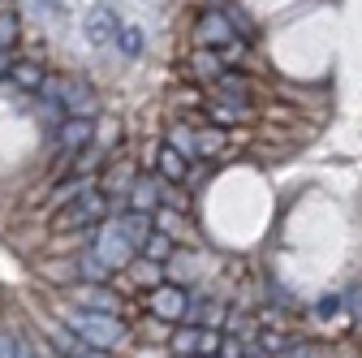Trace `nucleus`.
I'll use <instances>...</instances> for the list:
<instances>
[{"label": "nucleus", "mask_w": 362, "mask_h": 358, "mask_svg": "<svg viewBox=\"0 0 362 358\" xmlns=\"http://www.w3.org/2000/svg\"><path fill=\"white\" fill-rule=\"evenodd\" d=\"M112 216V199L104 195V186L90 182L86 190H78L65 207H57L52 216V229L57 233H82V229H100L104 220Z\"/></svg>", "instance_id": "f257e3e1"}, {"label": "nucleus", "mask_w": 362, "mask_h": 358, "mask_svg": "<svg viewBox=\"0 0 362 358\" xmlns=\"http://www.w3.org/2000/svg\"><path fill=\"white\" fill-rule=\"evenodd\" d=\"M65 324L74 328V337H78L82 345L108 350V354H112L117 345H125V337H129V328H125L117 316H100V311H78V306H69Z\"/></svg>", "instance_id": "f03ea898"}, {"label": "nucleus", "mask_w": 362, "mask_h": 358, "mask_svg": "<svg viewBox=\"0 0 362 358\" xmlns=\"http://www.w3.org/2000/svg\"><path fill=\"white\" fill-rule=\"evenodd\" d=\"M43 96L57 100V108H61L65 117H86V121L100 117V100H95V91H90L82 78H52V74H48V82H43Z\"/></svg>", "instance_id": "7ed1b4c3"}, {"label": "nucleus", "mask_w": 362, "mask_h": 358, "mask_svg": "<svg viewBox=\"0 0 362 358\" xmlns=\"http://www.w3.org/2000/svg\"><path fill=\"white\" fill-rule=\"evenodd\" d=\"M95 255L112 267V272H117V267H129L134 259H139V246H134L129 238H125V229H121V220H104V225H100V242H95Z\"/></svg>", "instance_id": "20e7f679"}, {"label": "nucleus", "mask_w": 362, "mask_h": 358, "mask_svg": "<svg viewBox=\"0 0 362 358\" xmlns=\"http://www.w3.org/2000/svg\"><path fill=\"white\" fill-rule=\"evenodd\" d=\"M69 302L78 306V311H100V316H121V294L117 289H108L104 281H78L74 289H69Z\"/></svg>", "instance_id": "39448f33"}, {"label": "nucleus", "mask_w": 362, "mask_h": 358, "mask_svg": "<svg viewBox=\"0 0 362 358\" xmlns=\"http://www.w3.org/2000/svg\"><path fill=\"white\" fill-rule=\"evenodd\" d=\"M220 337H224V333H216V328H203V324L194 328V324H186V328L173 333V350H177L181 358H190V354H211V358H216V354H220Z\"/></svg>", "instance_id": "423d86ee"}, {"label": "nucleus", "mask_w": 362, "mask_h": 358, "mask_svg": "<svg viewBox=\"0 0 362 358\" xmlns=\"http://www.w3.org/2000/svg\"><path fill=\"white\" fill-rule=\"evenodd\" d=\"M186 306H190V294L181 285H156L151 289V316L156 320H186Z\"/></svg>", "instance_id": "0eeeda50"}, {"label": "nucleus", "mask_w": 362, "mask_h": 358, "mask_svg": "<svg viewBox=\"0 0 362 358\" xmlns=\"http://www.w3.org/2000/svg\"><path fill=\"white\" fill-rule=\"evenodd\" d=\"M57 139H61V156L74 160L82 147L95 143V121H86V117H65L61 129H57Z\"/></svg>", "instance_id": "6e6552de"}, {"label": "nucleus", "mask_w": 362, "mask_h": 358, "mask_svg": "<svg viewBox=\"0 0 362 358\" xmlns=\"http://www.w3.org/2000/svg\"><path fill=\"white\" fill-rule=\"evenodd\" d=\"M194 39H199V48H220V43H229L238 35H233L229 18H224L220 9H203L199 22H194Z\"/></svg>", "instance_id": "1a4fd4ad"}, {"label": "nucleus", "mask_w": 362, "mask_h": 358, "mask_svg": "<svg viewBox=\"0 0 362 358\" xmlns=\"http://www.w3.org/2000/svg\"><path fill=\"white\" fill-rule=\"evenodd\" d=\"M125 203H129L134 212L156 216V212H160V173H143V177H134V186H129Z\"/></svg>", "instance_id": "9d476101"}, {"label": "nucleus", "mask_w": 362, "mask_h": 358, "mask_svg": "<svg viewBox=\"0 0 362 358\" xmlns=\"http://www.w3.org/2000/svg\"><path fill=\"white\" fill-rule=\"evenodd\" d=\"M82 30H86V43H90V48H104V43H112V39H117L121 22H117V13H112V9H90V13H86V22H82Z\"/></svg>", "instance_id": "9b49d317"}, {"label": "nucleus", "mask_w": 362, "mask_h": 358, "mask_svg": "<svg viewBox=\"0 0 362 358\" xmlns=\"http://www.w3.org/2000/svg\"><path fill=\"white\" fill-rule=\"evenodd\" d=\"M186 74H190V82H194V86H211V82L224 74V61H220L211 48H194V52H190V61H186Z\"/></svg>", "instance_id": "f8f14e48"}, {"label": "nucleus", "mask_w": 362, "mask_h": 358, "mask_svg": "<svg viewBox=\"0 0 362 358\" xmlns=\"http://www.w3.org/2000/svg\"><path fill=\"white\" fill-rule=\"evenodd\" d=\"M207 117L224 129V125H242V121H250V104L246 100H229V96H216L211 104H207Z\"/></svg>", "instance_id": "ddd939ff"}, {"label": "nucleus", "mask_w": 362, "mask_h": 358, "mask_svg": "<svg viewBox=\"0 0 362 358\" xmlns=\"http://www.w3.org/2000/svg\"><path fill=\"white\" fill-rule=\"evenodd\" d=\"M13 86H18V91H43V82H48V69H43L39 61H13L9 65V74H5Z\"/></svg>", "instance_id": "4468645a"}, {"label": "nucleus", "mask_w": 362, "mask_h": 358, "mask_svg": "<svg viewBox=\"0 0 362 358\" xmlns=\"http://www.w3.org/2000/svg\"><path fill=\"white\" fill-rule=\"evenodd\" d=\"M156 173L164 177V182L181 186V182H186V173H190V160L181 156V151H173V147L164 143V147H156Z\"/></svg>", "instance_id": "2eb2a0df"}, {"label": "nucleus", "mask_w": 362, "mask_h": 358, "mask_svg": "<svg viewBox=\"0 0 362 358\" xmlns=\"http://www.w3.org/2000/svg\"><path fill=\"white\" fill-rule=\"evenodd\" d=\"M211 91H216V96H229V100H246V104H250L255 86H250V78H246L242 69H224V74L211 82Z\"/></svg>", "instance_id": "dca6fc26"}, {"label": "nucleus", "mask_w": 362, "mask_h": 358, "mask_svg": "<svg viewBox=\"0 0 362 358\" xmlns=\"http://www.w3.org/2000/svg\"><path fill=\"white\" fill-rule=\"evenodd\" d=\"M139 255L164 267V263H168V259L177 255V242H173V233H168V229H151V233H147V242L139 246Z\"/></svg>", "instance_id": "f3484780"}, {"label": "nucleus", "mask_w": 362, "mask_h": 358, "mask_svg": "<svg viewBox=\"0 0 362 358\" xmlns=\"http://www.w3.org/2000/svg\"><path fill=\"white\" fill-rule=\"evenodd\" d=\"M104 160H108L104 147H100V143H90V147H82V151L74 156V168H69V173H74V177H86V182H90V177L104 168Z\"/></svg>", "instance_id": "a211bd4d"}, {"label": "nucleus", "mask_w": 362, "mask_h": 358, "mask_svg": "<svg viewBox=\"0 0 362 358\" xmlns=\"http://www.w3.org/2000/svg\"><path fill=\"white\" fill-rule=\"evenodd\" d=\"M117 220H121V229H125V238H129L134 246H143V242H147V233L156 229L147 212H125V216H117Z\"/></svg>", "instance_id": "6ab92c4d"}, {"label": "nucleus", "mask_w": 362, "mask_h": 358, "mask_svg": "<svg viewBox=\"0 0 362 358\" xmlns=\"http://www.w3.org/2000/svg\"><path fill=\"white\" fill-rule=\"evenodd\" d=\"M112 43H117V48H121V52H125L129 61H139V57L147 52V39H143V26H121Z\"/></svg>", "instance_id": "aec40b11"}, {"label": "nucleus", "mask_w": 362, "mask_h": 358, "mask_svg": "<svg viewBox=\"0 0 362 358\" xmlns=\"http://www.w3.org/2000/svg\"><path fill=\"white\" fill-rule=\"evenodd\" d=\"M74 267H78V277H82V281H108V272H112V267H108L95 250H82Z\"/></svg>", "instance_id": "412c9836"}, {"label": "nucleus", "mask_w": 362, "mask_h": 358, "mask_svg": "<svg viewBox=\"0 0 362 358\" xmlns=\"http://www.w3.org/2000/svg\"><path fill=\"white\" fill-rule=\"evenodd\" d=\"M194 147H199V160H203V156H220V151H224V129H220V125L194 129Z\"/></svg>", "instance_id": "4be33fe9"}, {"label": "nucleus", "mask_w": 362, "mask_h": 358, "mask_svg": "<svg viewBox=\"0 0 362 358\" xmlns=\"http://www.w3.org/2000/svg\"><path fill=\"white\" fill-rule=\"evenodd\" d=\"M18 39H22V22L13 9H0V52H13L18 48Z\"/></svg>", "instance_id": "5701e85b"}, {"label": "nucleus", "mask_w": 362, "mask_h": 358, "mask_svg": "<svg viewBox=\"0 0 362 358\" xmlns=\"http://www.w3.org/2000/svg\"><path fill=\"white\" fill-rule=\"evenodd\" d=\"M168 147L181 151L186 160H199V147H194V125H173L168 129Z\"/></svg>", "instance_id": "b1692460"}, {"label": "nucleus", "mask_w": 362, "mask_h": 358, "mask_svg": "<svg viewBox=\"0 0 362 358\" xmlns=\"http://www.w3.org/2000/svg\"><path fill=\"white\" fill-rule=\"evenodd\" d=\"M86 186H90L86 177H74V173H69V182H61V186L52 190V207H65V203H69L78 190H86Z\"/></svg>", "instance_id": "393cba45"}, {"label": "nucleus", "mask_w": 362, "mask_h": 358, "mask_svg": "<svg viewBox=\"0 0 362 358\" xmlns=\"http://www.w3.org/2000/svg\"><path fill=\"white\" fill-rule=\"evenodd\" d=\"M285 345H289V337H285L281 328H263V333H259V350H263V354H281Z\"/></svg>", "instance_id": "a878e982"}, {"label": "nucleus", "mask_w": 362, "mask_h": 358, "mask_svg": "<svg viewBox=\"0 0 362 358\" xmlns=\"http://www.w3.org/2000/svg\"><path fill=\"white\" fill-rule=\"evenodd\" d=\"M341 311H349V316L362 324V281H354V285L345 289V298H341Z\"/></svg>", "instance_id": "bb28decb"}, {"label": "nucleus", "mask_w": 362, "mask_h": 358, "mask_svg": "<svg viewBox=\"0 0 362 358\" xmlns=\"http://www.w3.org/2000/svg\"><path fill=\"white\" fill-rule=\"evenodd\" d=\"M134 272H139V281H143V285H151V289L160 285V263H151V259H143V255L134 259Z\"/></svg>", "instance_id": "cd10ccee"}, {"label": "nucleus", "mask_w": 362, "mask_h": 358, "mask_svg": "<svg viewBox=\"0 0 362 358\" xmlns=\"http://www.w3.org/2000/svg\"><path fill=\"white\" fill-rule=\"evenodd\" d=\"M337 311H341V298L337 294H324L320 302H315V316H320V320H332Z\"/></svg>", "instance_id": "c85d7f7f"}, {"label": "nucleus", "mask_w": 362, "mask_h": 358, "mask_svg": "<svg viewBox=\"0 0 362 358\" xmlns=\"http://www.w3.org/2000/svg\"><path fill=\"white\" fill-rule=\"evenodd\" d=\"M242 354H246V345L238 337H220V358H242Z\"/></svg>", "instance_id": "c756f323"}, {"label": "nucleus", "mask_w": 362, "mask_h": 358, "mask_svg": "<svg viewBox=\"0 0 362 358\" xmlns=\"http://www.w3.org/2000/svg\"><path fill=\"white\" fill-rule=\"evenodd\" d=\"M13 358H39V354H35V345L26 337H13Z\"/></svg>", "instance_id": "7c9ffc66"}, {"label": "nucleus", "mask_w": 362, "mask_h": 358, "mask_svg": "<svg viewBox=\"0 0 362 358\" xmlns=\"http://www.w3.org/2000/svg\"><path fill=\"white\" fill-rule=\"evenodd\" d=\"M69 358H112L108 350H90V345H82V350H74Z\"/></svg>", "instance_id": "2f4dec72"}, {"label": "nucleus", "mask_w": 362, "mask_h": 358, "mask_svg": "<svg viewBox=\"0 0 362 358\" xmlns=\"http://www.w3.org/2000/svg\"><path fill=\"white\" fill-rule=\"evenodd\" d=\"M0 358H13V333L0 328Z\"/></svg>", "instance_id": "473e14b6"}, {"label": "nucleus", "mask_w": 362, "mask_h": 358, "mask_svg": "<svg viewBox=\"0 0 362 358\" xmlns=\"http://www.w3.org/2000/svg\"><path fill=\"white\" fill-rule=\"evenodd\" d=\"M9 65H13V52H0V78L9 74Z\"/></svg>", "instance_id": "72a5a7b5"}, {"label": "nucleus", "mask_w": 362, "mask_h": 358, "mask_svg": "<svg viewBox=\"0 0 362 358\" xmlns=\"http://www.w3.org/2000/svg\"><path fill=\"white\" fill-rule=\"evenodd\" d=\"M43 358H69V354H61V350H48V354H43Z\"/></svg>", "instance_id": "f704fd0d"}, {"label": "nucleus", "mask_w": 362, "mask_h": 358, "mask_svg": "<svg viewBox=\"0 0 362 358\" xmlns=\"http://www.w3.org/2000/svg\"><path fill=\"white\" fill-rule=\"evenodd\" d=\"M220 5H224V0H207V9H220Z\"/></svg>", "instance_id": "c9c22d12"}, {"label": "nucleus", "mask_w": 362, "mask_h": 358, "mask_svg": "<svg viewBox=\"0 0 362 358\" xmlns=\"http://www.w3.org/2000/svg\"><path fill=\"white\" fill-rule=\"evenodd\" d=\"M190 358H211V354H190Z\"/></svg>", "instance_id": "e433bc0d"}]
</instances>
